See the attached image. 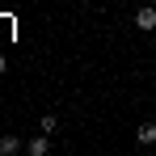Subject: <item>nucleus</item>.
<instances>
[{
  "mask_svg": "<svg viewBox=\"0 0 156 156\" xmlns=\"http://www.w3.org/2000/svg\"><path fill=\"white\" fill-rule=\"evenodd\" d=\"M38 131H42V135H55V131H59V118H55V114H42V118H38Z\"/></svg>",
  "mask_w": 156,
  "mask_h": 156,
  "instance_id": "obj_5",
  "label": "nucleus"
},
{
  "mask_svg": "<svg viewBox=\"0 0 156 156\" xmlns=\"http://www.w3.org/2000/svg\"><path fill=\"white\" fill-rule=\"evenodd\" d=\"M135 30H144V34L156 30V4H139L135 9Z\"/></svg>",
  "mask_w": 156,
  "mask_h": 156,
  "instance_id": "obj_1",
  "label": "nucleus"
},
{
  "mask_svg": "<svg viewBox=\"0 0 156 156\" xmlns=\"http://www.w3.org/2000/svg\"><path fill=\"white\" fill-rule=\"evenodd\" d=\"M21 152V139L17 135H0V156H17Z\"/></svg>",
  "mask_w": 156,
  "mask_h": 156,
  "instance_id": "obj_4",
  "label": "nucleus"
},
{
  "mask_svg": "<svg viewBox=\"0 0 156 156\" xmlns=\"http://www.w3.org/2000/svg\"><path fill=\"white\" fill-rule=\"evenodd\" d=\"M4 68H9V59H0V76H4Z\"/></svg>",
  "mask_w": 156,
  "mask_h": 156,
  "instance_id": "obj_6",
  "label": "nucleus"
},
{
  "mask_svg": "<svg viewBox=\"0 0 156 156\" xmlns=\"http://www.w3.org/2000/svg\"><path fill=\"white\" fill-rule=\"evenodd\" d=\"M26 152H30V156H47V152H51V135H42V131H38V135L26 144Z\"/></svg>",
  "mask_w": 156,
  "mask_h": 156,
  "instance_id": "obj_2",
  "label": "nucleus"
},
{
  "mask_svg": "<svg viewBox=\"0 0 156 156\" xmlns=\"http://www.w3.org/2000/svg\"><path fill=\"white\" fill-rule=\"evenodd\" d=\"M135 139H139L144 148H152L156 144V122H139V127H135Z\"/></svg>",
  "mask_w": 156,
  "mask_h": 156,
  "instance_id": "obj_3",
  "label": "nucleus"
}]
</instances>
